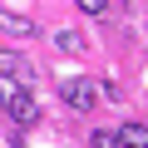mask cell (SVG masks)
<instances>
[{
    "instance_id": "cell-8",
    "label": "cell",
    "mask_w": 148,
    "mask_h": 148,
    "mask_svg": "<svg viewBox=\"0 0 148 148\" xmlns=\"http://www.w3.org/2000/svg\"><path fill=\"white\" fill-rule=\"evenodd\" d=\"M74 5H79L84 15H104V5H109V0H74Z\"/></svg>"
},
{
    "instance_id": "cell-5",
    "label": "cell",
    "mask_w": 148,
    "mask_h": 148,
    "mask_svg": "<svg viewBox=\"0 0 148 148\" xmlns=\"http://www.w3.org/2000/svg\"><path fill=\"white\" fill-rule=\"evenodd\" d=\"M0 25H5L10 35H30V20H20V15H0Z\"/></svg>"
},
{
    "instance_id": "cell-9",
    "label": "cell",
    "mask_w": 148,
    "mask_h": 148,
    "mask_svg": "<svg viewBox=\"0 0 148 148\" xmlns=\"http://www.w3.org/2000/svg\"><path fill=\"white\" fill-rule=\"evenodd\" d=\"M0 109H5V94H0Z\"/></svg>"
},
{
    "instance_id": "cell-6",
    "label": "cell",
    "mask_w": 148,
    "mask_h": 148,
    "mask_svg": "<svg viewBox=\"0 0 148 148\" xmlns=\"http://www.w3.org/2000/svg\"><path fill=\"white\" fill-rule=\"evenodd\" d=\"M94 148H119V128H99L94 133Z\"/></svg>"
},
{
    "instance_id": "cell-2",
    "label": "cell",
    "mask_w": 148,
    "mask_h": 148,
    "mask_svg": "<svg viewBox=\"0 0 148 148\" xmlns=\"http://www.w3.org/2000/svg\"><path fill=\"white\" fill-rule=\"evenodd\" d=\"M0 74H5V79H20V84H30V79H35L30 59H25V54H10V49H0Z\"/></svg>"
},
{
    "instance_id": "cell-4",
    "label": "cell",
    "mask_w": 148,
    "mask_h": 148,
    "mask_svg": "<svg viewBox=\"0 0 148 148\" xmlns=\"http://www.w3.org/2000/svg\"><path fill=\"white\" fill-rule=\"evenodd\" d=\"M119 148H148V123H123L119 128Z\"/></svg>"
},
{
    "instance_id": "cell-1",
    "label": "cell",
    "mask_w": 148,
    "mask_h": 148,
    "mask_svg": "<svg viewBox=\"0 0 148 148\" xmlns=\"http://www.w3.org/2000/svg\"><path fill=\"white\" fill-rule=\"evenodd\" d=\"M59 94H64L74 109H94V104H99V84H94V79H64Z\"/></svg>"
},
{
    "instance_id": "cell-3",
    "label": "cell",
    "mask_w": 148,
    "mask_h": 148,
    "mask_svg": "<svg viewBox=\"0 0 148 148\" xmlns=\"http://www.w3.org/2000/svg\"><path fill=\"white\" fill-rule=\"evenodd\" d=\"M5 109H10V119H15V123H25V128L40 119V109H35V99H30V94H10V99H5Z\"/></svg>"
},
{
    "instance_id": "cell-7",
    "label": "cell",
    "mask_w": 148,
    "mask_h": 148,
    "mask_svg": "<svg viewBox=\"0 0 148 148\" xmlns=\"http://www.w3.org/2000/svg\"><path fill=\"white\" fill-rule=\"evenodd\" d=\"M59 49H69V54H84V40H79V35H59Z\"/></svg>"
}]
</instances>
